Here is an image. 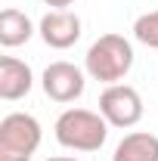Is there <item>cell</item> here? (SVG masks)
I'll list each match as a JSON object with an SVG mask.
<instances>
[{"instance_id":"cell-7","label":"cell","mask_w":158,"mask_h":161,"mask_svg":"<svg viewBox=\"0 0 158 161\" xmlns=\"http://www.w3.org/2000/svg\"><path fill=\"white\" fill-rule=\"evenodd\" d=\"M34 87V71L28 62L16 56H0V99L19 102L31 93Z\"/></svg>"},{"instance_id":"cell-5","label":"cell","mask_w":158,"mask_h":161,"mask_svg":"<svg viewBox=\"0 0 158 161\" xmlns=\"http://www.w3.org/2000/svg\"><path fill=\"white\" fill-rule=\"evenodd\" d=\"M40 87L47 93V99L59 102V105H68L84 96V87H87V71L78 68L75 62H50L40 75Z\"/></svg>"},{"instance_id":"cell-9","label":"cell","mask_w":158,"mask_h":161,"mask_svg":"<svg viewBox=\"0 0 158 161\" xmlns=\"http://www.w3.org/2000/svg\"><path fill=\"white\" fill-rule=\"evenodd\" d=\"M34 22L28 19V13H22L16 6H6L3 13H0V43L6 47V50H13V47H22V43H28V40L34 37Z\"/></svg>"},{"instance_id":"cell-10","label":"cell","mask_w":158,"mask_h":161,"mask_svg":"<svg viewBox=\"0 0 158 161\" xmlns=\"http://www.w3.org/2000/svg\"><path fill=\"white\" fill-rule=\"evenodd\" d=\"M133 40L143 43V47H149V50H158V9L143 13L133 22Z\"/></svg>"},{"instance_id":"cell-12","label":"cell","mask_w":158,"mask_h":161,"mask_svg":"<svg viewBox=\"0 0 158 161\" xmlns=\"http://www.w3.org/2000/svg\"><path fill=\"white\" fill-rule=\"evenodd\" d=\"M43 161H81V158H68V155H53V158H43Z\"/></svg>"},{"instance_id":"cell-1","label":"cell","mask_w":158,"mask_h":161,"mask_svg":"<svg viewBox=\"0 0 158 161\" xmlns=\"http://www.w3.org/2000/svg\"><path fill=\"white\" fill-rule=\"evenodd\" d=\"M133 43L124 37V34H115V31H109V34H99L90 47H87V53H84V71H87V78L99 80V84H124V78L130 75V68H133Z\"/></svg>"},{"instance_id":"cell-11","label":"cell","mask_w":158,"mask_h":161,"mask_svg":"<svg viewBox=\"0 0 158 161\" xmlns=\"http://www.w3.org/2000/svg\"><path fill=\"white\" fill-rule=\"evenodd\" d=\"M43 3H47V6H53V9H68L75 0H43Z\"/></svg>"},{"instance_id":"cell-4","label":"cell","mask_w":158,"mask_h":161,"mask_svg":"<svg viewBox=\"0 0 158 161\" xmlns=\"http://www.w3.org/2000/svg\"><path fill=\"white\" fill-rule=\"evenodd\" d=\"M143 112H146L143 96L130 84H109L99 93V115L109 121V127L130 130V127H137L143 121Z\"/></svg>"},{"instance_id":"cell-2","label":"cell","mask_w":158,"mask_h":161,"mask_svg":"<svg viewBox=\"0 0 158 161\" xmlns=\"http://www.w3.org/2000/svg\"><path fill=\"white\" fill-rule=\"evenodd\" d=\"M53 136L62 149H71V152H99L105 140H109V121L102 118L99 112L90 108H65L56 124H53Z\"/></svg>"},{"instance_id":"cell-8","label":"cell","mask_w":158,"mask_h":161,"mask_svg":"<svg viewBox=\"0 0 158 161\" xmlns=\"http://www.w3.org/2000/svg\"><path fill=\"white\" fill-rule=\"evenodd\" d=\"M112 161H158V136L149 130H130L112 152Z\"/></svg>"},{"instance_id":"cell-6","label":"cell","mask_w":158,"mask_h":161,"mask_svg":"<svg viewBox=\"0 0 158 161\" xmlns=\"http://www.w3.org/2000/svg\"><path fill=\"white\" fill-rule=\"evenodd\" d=\"M37 34L40 40L47 43V47H53V50H68V47H75L84 34V22H81L78 13H71V9H50L37 25Z\"/></svg>"},{"instance_id":"cell-3","label":"cell","mask_w":158,"mask_h":161,"mask_svg":"<svg viewBox=\"0 0 158 161\" xmlns=\"http://www.w3.org/2000/svg\"><path fill=\"white\" fill-rule=\"evenodd\" d=\"M43 130L28 112H9L0 121V161H31L40 149Z\"/></svg>"}]
</instances>
